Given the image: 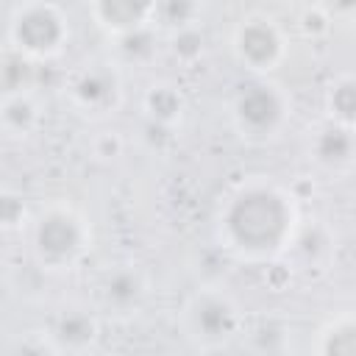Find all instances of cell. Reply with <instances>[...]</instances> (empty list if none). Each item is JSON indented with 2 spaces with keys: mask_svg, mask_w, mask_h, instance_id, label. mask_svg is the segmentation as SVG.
<instances>
[{
  "mask_svg": "<svg viewBox=\"0 0 356 356\" xmlns=\"http://www.w3.org/2000/svg\"><path fill=\"white\" fill-rule=\"evenodd\" d=\"M298 195L270 175L242 178L217 206V239L239 261H270L286 253L300 231Z\"/></svg>",
  "mask_w": 356,
  "mask_h": 356,
  "instance_id": "obj_1",
  "label": "cell"
},
{
  "mask_svg": "<svg viewBox=\"0 0 356 356\" xmlns=\"http://www.w3.org/2000/svg\"><path fill=\"white\" fill-rule=\"evenodd\" d=\"M92 222L67 200H50L33 211L28 225V250L47 273L75 270L92 253Z\"/></svg>",
  "mask_w": 356,
  "mask_h": 356,
  "instance_id": "obj_2",
  "label": "cell"
},
{
  "mask_svg": "<svg viewBox=\"0 0 356 356\" xmlns=\"http://www.w3.org/2000/svg\"><path fill=\"white\" fill-rule=\"evenodd\" d=\"M70 17L53 0H19L8 14L6 44L33 64L61 56L70 44Z\"/></svg>",
  "mask_w": 356,
  "mask_h": 356,
  "instance_id": "obj_3",
  "label": "cell"
},
{
  "mask_svg": "<svg viewBox=\"0 0 356 356\" xmlns=\"http://www.w3.org/2000/svg\"><path fill=\"white\" fill-rule=\"evenodd\" d=\"M231 125L248 142H273L281 136L292 117L289 92L270 81V75H253L231 97Z\"/></svg>",
  "mask_w": 356,
  "mask_h": 356,
  "instance_id": "obj_4",
  "label": "cell"
},
{
  "mask_svg": "<svg viewBox=\"0 0 356 356\" xmlns=\"http://www.w3.org/2000/svg\"><path fill=\"white\" fill-rule=\"evenodd\" d=\"M181 328L197 350H222L245 334V314L225 289L200 286L181 306Z\"/></svg>",
  "mask_w": 356,
  "mask_h": 356,
  "instance_id": "obj_5",
  "label": "cell"
},
{
  "mask_svg": "<svg viewBox=\"0 0 356 356\" xmlns=\"http://www.w3.org/2000/svg\"><path fill=\"white\" fill-rule=\"evenodd\" d=\"M228 47L250 75H273L289 58V33L273 14L250 11L231 28Z\"/></svg>",
  "mask_w": 356,
  "mask_h": 356,
  "instance_id": "obj_6",
  "label": "cell"
},
{
  "mask_svg": "<svg viewBox=\"0 0 356 356\" xmlns=\"http://www.w3.org/2000/svg\"><path fill=\"white\" fill-rule=\"evenodd\" d=\"M64 95L75 111L103 120L122 103V75L111 61H86L67 75Z\"/></svg>",
  "mask_w": 356,
  "mask_h": 356,
  "instance_id": "obj_7",
  "label": "cell"
},
{
  "mask_svg": "<svg viewBox=\"0 0 356 356\" xmlns=\"http://www.w3.org/2000/svg\"><path fill=\"white\" fill-rule=\"evenodd\" d=\"M147 292H150V278L136 264H117L106 270L97 286L100 306L117 317L136 314L147 300Z\"/></svg>",
  "mask_w": 356,
  "mask_h": 356,
  "instance_id": "obj_8",
  "label": "cell"
},
{
  "mask_svg": "<svg viewBox=\"0 0 356 356\" xmlns=\"http://www.w3.org/2000/svg\"><path fill=\"white\" fill-rule=\"evenodd\" d=\"M156 11L159 0H89V17L108 39L156 25Z\"/></svg>",
  "mask_w": 356,
  "mask_h": 356,
  "instance_id": "obj_9",
  "label": "cell"
},
{
  "mask_svg": "<svg viewBox=\"0 0 356 356\" xmlns=\"http://www.w3.org/2000/svg\"><path fill=\"white\" fill-rule=\"evenodd\" d=\"M309 156L325 172H345L356 161V131L334 120H323L309 131Z\"/></svg>",
  "mask_w": 356,
  "mask_h": 356,
  "instance_id": "obj_10",
  "label": "cell"
},
{
  "mask_svg": "<svg viewBox=\"0 0 356 356\" xmlns=\"http://www.w3.org/2000/svg\"><path fill=\"white\" fill-rule=\"evenodd\" d=\"M47 334L56 342L58 353H83L97 345L100 320L95 317V312H89L83 306H67L56 314Z\"/></svg>",
  "mask_w": 356,
  "mask_h": 356,
  "instance_id": "obj_11",
  "label": "cell"
},
{
  "mask_svg": "<svg viewBox=\"0 0 356 356\" xmlns=\"http://www.w3.org/2000/svg\"><path fill=\"white\" fill-rule=\"evenodd\" d=\"M0 125L6 139L25 142L31 139L42 125V103L33 89L22 92H3L0 100Z\"/></svg>",
  "mask_w": 356,
  "mask_h": 356,
  "instance_id": "obj_12",
  "label": "cell"
},
{
  "mask_svg": "<svg viewBox=\"0 0 356 356\" xmlns=\"http://www.w3.org/2000/svg\"><path fill=\"white\" fill-rule=\"evenodd\" d=\"M142 111L147 117L150 125L156 128H178L184 122V114H186V97L181 92V86L175 81H153L145 95H142Z\"/></svg>",
  "mask_w": 356,
  "mask_h": 356,
  "instance_id": "obj_13",
  "label": "cell"
},
{
  "mask_svg": "<svg viewBox=\"0 0 356 356\" xmlns=\"http://www.w3.org/2000/svg\"><path fill=\"white\" fill-rule=\"evenodd\" d=\"M312 350L323 356H356V309L328 317L317 328Z\"/></svg>",
  "mask_w": 356,
  "mask_h": 356,
  "instance_id": "obj_14",
  "label": "cell"
},
{
  "mask_svg": "<svg viewBox=\"0 0 356 356\" xmlns=\"http://www.w3.org/2000/svg\"><path fill=\"white\" fill-rule=\"evenodd\" d=\"M323 111L328 120L356 131V75H334L323 92Z\"/></svg>",
  "mask_w": 356,
  "mask_h": 356,
  "instance_id": "obj_15",
  "label": "cell"
},
{
  "mask_svg": "<svg viewBox=\"0 0 356 356\" xmlns=\"http://www.w3.org/2000/svg\"><path fill=\"white\" fill-rule=\"evenodd\" d=\"M200 14H203L200 0H159L156 25L161 31L172 33V31H181V28L200 25Z\"/></svg>",
  "mask_w": 356,
  "mask_h": 356,
  "instance_id": "obj_16",
  "label": "cell"
},
{
  "mask_svg": "<svg viewBox=\"0 0 356 356\" xmlns=\"http://www.w3.org/2000/svg\"><path fill=\"white\" fill-rule=\"evenodd\" d=\"M159 25H150V28H142V31H134V33H125L120 39H111L117 44V56L128 64H145L156 56V44H159Z\"/></svg>",
  "mask_w": 356,
  "mask_h": 356,
  "instance_id": "obj_17",
  "label": "cell"
},
{
  "mask_svg": "<svg viewBox=\"0 0 356 356\" xmlns=\"http://www.w3.org/2000/svg\"><path fill=\"white\" fill-rule=\"evenodd\" d=\"M167 50L172 53L175 61L181 64H195L203 58L206 53V39L200 33V25H192V28H181V31H172L167 33Z\"/></svg>",
  "mask_w": 356,
  "mask_h": 356,
  "instance_id": "obj_18",
  "label": "cell"
},
{
  "mask_svg": "<svg viewBox=\"0 0 356 356\" xmlns=\"http://www.w3.org/2000/svg\"><path fill=\"white\" fill-rule=\"evenodd\" d=\"M0 217H3V231L6 234H14V231L28 234L33 211L25 206L22 195H14L11 189H3V211H0Z\"/></svg>",
  "mask_w": 356,
  "mask_h": 356,
  "instance_id": "obj_19",
  "label": "cell"
},
{
  "mask_svg": "<svg viewBox=\"0 0 356 356\" xmlns=\"http://www.w3.org/2000/svg\"><path fill=\"white\" fill-rule=\"evenodd\" d=\"M298 28L306 39H325L334 28V17L320 6V3H309L300 14H298Z\"/></svg>",
  "mask_w": 356,
  "mask_h": 356,
  "instance_id": "obj_20",
  "label": "cell"
},
{
  "mask_svg": "<svg viewBox=\"0 0 356 356\" xmlns=\"http://www.w3.org/2000/svg\"><path fill=\"white\" fill-rule=\"evenodd\" d=\"M92 150L97 159L103 161H111V159H120L125 153V139L120 131H100L95 139H92Z\"/></svg>",
  "mask_w": 356,
  "mask_h": 356,
  "instance_id": "obj_21",
  "label": "cell"
},
{
  "mask_svg": "<svg viewBox=\"0 0 356 356\" xmlns=\"http://www.w3.org/2000/svg\"><path fill=\"white\" fill-rule=\"evenodd\" d=\"M314 3H320L334 17V22H353L356 19V0H314Z\"/></svg>",
  "mask_w": 356,
  "mask_h": 356,
  "instance_id": "obj_22",
  "label": "cell"
}]
</instances>
